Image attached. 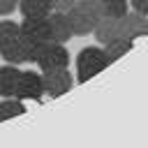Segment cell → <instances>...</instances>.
<instances>
[{"mask_svg": "<svg viewBox=\"0 0 148 148\" xmlns=\"http://www.w3.org/2000/svg\"><path fill=\"white\" fill-rule=\"evenodd\" d=\"M148 35V18L139 12H127L123 16V37L125 39H136Z\"/></svg>", "mask_w": 148, "mask_h": 148, "instance_id": "cell-9", "label": "cell"}, {"mask_svg": "<svg viewBox=\"0 0 148 148\" xmlns=\"http://www.w3.org/2000/svg\"><path fill=\"white\" fill-rule=\"evenodd\" d=\"M18 76H21L18 67H14V65H9V62H7L5 67H0V95H2V97H14Z\"/></svg>", "mask_w": 148, "mask_h": 148, "instance_id": "cell-10", "label": "cell"}, {"mask_svg": "<svg viewBox=\"0 0 148 148\" xmlns=\"http://www.w3.org/2000/svg\"><path fill=\"white\" fill-rule=\"evenodd\" d=\"M42 83H44V92L46 95L60 97L72 88L74 76H72V72L67 67H62V69H44L42 72Z\"/></svg>", "mask_w": 148, "mask_h": 148, "instance_id": "cell-4", "label": "cell"}, {"mask_svg": "<svg viewBox=\"0 0 148 148\" xmlns=\"http://www.w3.org/2000/svg\"><path fill=\"white\" fill-rule=\"evenodd\" d=\"M130 5H132V9H134V12H139V14L148 16V0H130Z\"/></svg>", "mask_w": 148, "mask_h": 148, "instance_id": "cell-18", "label": "cell"}, {"mask_svg": "<svg viewBox=\"0 0 148 148\" xmlns=\"http://www.w3.org/2000/svg\"><path fill=\"white\" fill-rule=\"evenodd\" d=\"M92 35L95 39L104 46L118 37H123V18H113V16H102L97 21V25L92 28Z\"/></svg>", "mask_w": 148, "mask_h": 148, "instance_id": "cell-8", "label": "cell"}, {"mask_svg": "<svg viewBox=\"0 0 148 148\" xmlns=\"http://www.w3.org/2000/svg\"><path fill=\"white\" fill-rule=\"evenodd\" d=\"M130 49H132V39H125V37H118V39H113V42L104 44V53H106L109 62L118 60V58H120V56H125Z\"/></svg>", "mask_w": 148, "mask_h": 148, "instance_id": "cell-13", "label": "cell"}, {"mask_svg": "<svg viewBox=\"0 0 148 148\" xmlns=\"http://www.w3.org/2000/svg\"><path fill=\"white\" fill-rule=\"evenodd\" d=\"M46 21H49V35H51L53 42L65 44V42H69V39L74 37L72 25H69V18H67V12H56V9H53V12L46 16Z\"/></svg>", "mask_w": 148, "mask_h": 148, "instance_id": "cell-7", "label": "cell"}, {"mask_svg": "<svg viewBox=\"0 0 148 148\" xmlns=\"http://www.w3.org/2000/svg\"><path fill=\"white\" fill-rule=\"evenodd\" d=\"M102 16L104 14H102L99 0H76L74 7L67 9V18L74 35H90Z\"/></svg>", "mask_w": 148, "mask_h": 148, "instance_id": "cell-1", "label": "cell"}, {"mask_svg": "<svg viewBox=\"0 0 148 148\" xmlns=\"http://www.w3.org/2000/svg\"><path fill=\"white\" fill-rule=\"evenodd\" d=\"M99 2H102V14L104 16L123 18L130 12V0H99Z\"/></svg>", "mask_w": 148, "mask_h": 148, "instance_id": "cell-14", "label": "cell"}, {"mask_svg": "<svg viewBox=\"0 0 148 148\" xmlns=\"http://www.w3.org/2000/svg\"><path fill=\"white\" fill-rule=\"evenodd\" d=\"M18 35H21L18 23H14V21H0V49L7 46L9 42H14Z\"/></svg>", "mask_w": 148, "mask_h": 148, "instance_id": "cell-15", "label": "cell"}, {"mask_svg": "<svg viewBox=\"0 0 148 148\" xmlns=\"http://www.w3.org/2000/svg\"><path fill=\"white\" fill-rule=\"evenodd\" d=\"M74 2H76V0H51V5H53L56 12H67V9L74 7Z\"/></svg>", "mask_w": 148, "mask_h": 148, "instance_id": "cell-17", "label": "cell"}, {"mask_svg": "<svg viewBox=\"0 0 148 148\" xmlns=\"http://www.w3.org/2000/svg\"><path fill=\"white\" fill-rule=\"evenodd\" d=\"M109 65L111 62H109V58H106L102 46H86L76 56V81L86 83L95 74H99L102 69H106Z\"/></svg>", "mask_w": 148, "mask_h": 148, "instance_id": "cell-2", "label": "cell"}, {"mask_svg": "<svg viewBox=\"0 0 148 148\" xmlns=\"http://www.w3.org/2000/svg\"><path fill=\"white\" fill-rule=\"evenodd\" d=\"M18 7V0H0V16H9Z\"/></svg>", "mask_w": 148, "mask_h": 148, "instance_id": "cell-16", "label": "cell"}, {"mask_svg": "<svg viewBox=\"0 0 148 148\" xmlns=\"http://www.w3.org/2000/svg\"><path fill=\"white\" fill-rule=\"evenodd\" d=\"M32 62H37L39 69L44 72V69H62V67H69L72 58H69V51L65 49V44L53 42V39H46V42L37 44Z\"/></svg>", "mask_w": 148, "mask_h": 148, "instance_id": "cell-3", "label": "cell"}, {"mask_svg": "<svg viewBox=\"0 0 148 148\" xmlns=\"http://www.w3.org/2000/svg\"><path fill=\"white\" fill-rule=\"evenodd\" d=\"M23 16H49L53 12L51 0H18Z\"/></svg>", "mask_w": 148, "mask_h": 148, "instance_id": "cell-11", "label": "cell"}, {"mask_svg": "<svg viewBox=\"0 0 148 148\" xmlns=\"http://www.w3.org/2000/svg\"><path fill=\"white\" fill-rule=\"evenodd\" d=\"M18 28H21V35L30 37V39H32V42H37V44H42V42L51 39L46 16H23V21L18 23Z\"/></svg>", "mask_w": 148, "mask_h": 148, "instance_id": "cell-6", "label": "cell"}, {"mask_svg": "<svg viewBox=\"0 0 148 148\" xmlns=\"http://www.w3.org/2000/svg\"><path fill=\"white\" fill-rule=\"evenodd\" d=\"M44 95V83H42V74L28 69V72H21L18 76V83H16V92L14 97L18 99H42Z\"/></svg>", "mask_w": 148, "mask_h": 148, "instance_id": "cell-5", "label": "cell"}, {"mask_svg": "<svg viewBox=\"0 0 148 148\" xmlns=\"http://www.w3.org/2000/svg\"><path fill=\"white\" fill-rule=\"evenodd\" d=\"M23 113H25L23 99H18V97H5V99L0 102V123L12 120V118L23 116Z\"/></svg>", "mask_w": 148, "mask_h": 148, "instance_id": "cell-12", "label": "cell"}]
</instances>
